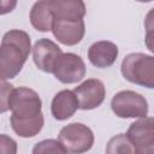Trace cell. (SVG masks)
Listing matches in <instances>:
<instances>
[{
    "mask_svg": "<svg viewBox=\"0 0 154 154\" xmlns=\"http://www.w3.org/2000/svg\"><path fill=\"white\" fill-rule=\"evenodd\" d=\"M8 107L12 112L10 122L12 130L23 138L38 135L43 128L42 101L38 94L26 87L12 90Z\"/></svg>",
    "mask_w": 154,
    "mask_h": 154,
    "instance_id": "obj_1",
    "label": "cell"
},
{
    "mask_svg": "<svg viewBox=\"0 0 154 154\" xmlns=\"http://www.w3.org/2000/svg\"><path fill=\"white\" fill-rule=\"evenodd\" d=\"M31 51L28 32L18 29L5 32L0 45V79H12L23 69Z\"/></svg>",
    "mask_w": 154,
    "mask_h": 154,
    "instance_id": "obj_2",
    "label": "cell"
},
{
    "mask_svg": "<svg viewBox=\"0 0 154 154\" xmlns=\"http://www.w3.org/2000/svg\"><path fill=\"white\" fill-rule=\"evenodd\" d=\"M123 77L137 85L154 88V58L144 53H130L120 66Z\"/></svg>",
    "mask_w": 154,
    "mask_h": 154,
    "instance_id": "obj_3",
    "label": "cell"
},
{
    "mask_svg": "<svg viewBox=\"0 0 154 154\" xmlns=\"http://www.w3.org/2000/svg\"><path fill=\"white\" fill-rule=\"evenodd\" d=\"M94 134L90 128L82 123H71L61 128L58 141L69 154H83L91 149Z\"/></svg>",
    "mask_w": 154,
    "mask_h": 154,
    "instance_id": "obj_4",
    "label": "cell"
},
{
    "mask_svg": "<svg viewBox=\"0 0 154 154\" xmlns=\"http://www.w3.org/2000/svg\"><path fill=\"white\" fill-rule=\"evenodd\" d=\"M111 108L119 118H144L148 114V102L143 95L134 90H122L111 100Z\"/></svg>",
    "mask_w": 154,
    "mask_h": 154,
    "instance_id": "obj_5",
    "label": "cell"
},
{
    "mask_svg": "<svg viewBox=\"0 0 154 154\" xmlns=\"http://www.w3.org/2000/svg\"><path fill=\"white\" fill-rule=\"evenodd\" d=\"M126 136L137 154H154V118L144 117L130 124Z\"/></svg>",
    "mask_w": 154,
    "mask_h": 154,
    "instance_id": "obj_6",
    "label": "cell"
},
{
    "mask_svg": "<svg viewBox=\"0 0 154 154\" xmlns=\"http://www.w3.org/2000/svg\"><path fill=\"white\" fill-rule=\"evenodd\" d=\"M87 67L83 59L75 53H63L53 69L55 78L64 84L77 83L85 76Z\"/></svg>",
    "mask_w": 154,
    "mask_h": 154,
    "instance_id": "obj_7",
    "label": "cell"
},
{
    "mask_svg": "<svg viewBox=\"0 0 154 154\" xmlns=\"http://www.w3.org/2000/svg\"><path fill=\"white\" fill-rule=\"evenodd\" d=\"M73 94L78 101V108L83 111H89L99 107L106 96V89L103 83L97 78H89L77 85Z\"/></svg>",
    "mask_w": 154,
    "mask_h": 154,
    "instance_id": "obj_8",
    "label": "cell"
},
{
    "mask_svg": "<svg viewBox=\"0 0 154 154\" xmlns=\"http://www.w3.org/2000/svg\"><path fill=\"white\" fill-rule=\"evenodd\" d=\"M61 54V48L49 38H40L32 47V59L35 65L47 73H53L54 65Z\"/></svg>",
    "mask_w": 154,
    "mask_h": 154,
    "instance_id": "obj_9",
    "label": "cell"
},
{
    "mask_svg": "<svg viewBox=\"0 0 154 154\" xmlns=\"http://www.w3.org/2000/svg\"><path fill=\"white\" fill-rule=\"evenodd\" d=\"M52 32L60 43L75 46L79 43L84 36V20H53Z\"/></svg>",
    "mask_w": 154,
    "mask_h": 154,
    "instance_id": "obj_10",
    "label": "cell"
},
{
    "mask_svg": "<svg viewBox=\"0 0 154 154\" xmlns=\"http://www.w3.org/2000/svg\"><path fill=\"white\" fill-rule=\"evenodd\" d=\"M118 54H119L118 46L111 41L94 42L88 49L89 61L99 69L112 66L116 63Z\"/></svg>",
    "mask_w": 154,
    "mask_h": 154,
    "instance_id": "obj_11",
    "label": "cell"
},
{
    "mask_svg": "<svg viewBox=\"0 0 154 154\" xmlns=\"http://www.w3.org/2000/svg\"><path fill=\"white\" fill-rule=\"evenodd\" d=\"M78 109V101L72 90L64 89L57 93L51 103V112L54 119L66 120Z\"/></svg>",
    "mask_w": 154,
    "mask_h": 154,
    "instance_id": "obj_12",
    "label": "cell"
},
{
    "mask_svg": "<svg viewBox=\"0 0 154 154\" xmlns=\"http://www.w3.org/2000/svg\"><path fill=\"white\" fill-rule=\"evenodd\" d=\"M54 20H81L85 14V4L81 0H49Z\"/></svg>",
    "mask_w": 154,
    "mask_h": 154,
    "instance_id": "obj_13",
    "label": "cell"
},
{
    "mask_svg": "<svg viewBox=\"0 0 154 154\" xmlns=\"http://www.w3.org/2000/svg\"><path fill=\"white\" fill-rule=\"evenodd\" d=\"M30 23L31 25L41 32H47L49 30H52V25H53V12L49 5L48 0H41V1H36L31 10H30Z\"/></svg>",
    "mask_w": 154,
    "mask_h": 154,
    "instance_id": "obj_14",
    "label": "cell"
},
{
    "mask_svg": "<svg viewBox=\"0 0 154 154\" xmlns=\"http://www.w3.org/2000/svg\"><path fill=\"white\" fill-rule=\"evenodd\" d=\"M106 154H137L126 134H118L109 138L106 146Z\"/></svg>",
    "mask_w": 154,
    "mask_h": 154,
    "instance_id": "obj_15",
    "label": "cell"
},
{
    "mask_svg": "<svg viewBox=\"0 0 154 154\" xmlns=\"http://www.w3.org/2000/svg\"><path fill=\"white\" fill-rule=\"evenodd\" d=\"M32 154H67L58 140L48 138L37 142L32 148Z\"/></svg>",
    "mask_w": 154,
    "mask_h": 154,
    "instance_id": "obj_16",
    "label": "cell"
},
{
    "mask_svg": "<svg viewBox=\"0 0 154 154\" xmlns=\"http://www.w3.org/2000/svg\"><path fill=\"white\" fill-rule=\"evenodd\" d=\"M13 89L14 88L12 84H10L4 79H0V113H5L10 109L8 101Z\"/></svg>",
    "mask_w": 154,
    "mask_h": 154,
    "instance_id": "obj_17",
    "label": "cell"
},
{
    "mask_svg": "<svg viewBox=\"0 0 154 154\" xmlns=\"http://www.w3.org/2000/svg\"><path fill=\"white\" fill-rule=\"evenodd\" d=\"M17 142L6 134H0V154H17Z\"/></svg>",
    "mask_w": 154,
    "mask_h": 154,
    "instance_id": "obj_18",
    "label": "cell"
},
{
    "mask_svg": "<svg viewBox=\"0 0 154 154\" xmlns=\"http://www.w3.org/2000/svg\"><path fill=\"white\" fill-rule=\"evenodd\" d=\"M16 6H17L16 0H0V16L12 12Z\"/></svg>",
    "mask_w": 154,
    "mask_h": 154,
    "instance_id": "obj_19",
    "label": "cell"
}]
</instances>
